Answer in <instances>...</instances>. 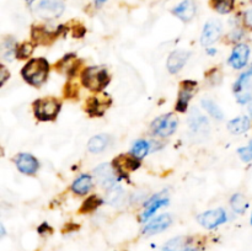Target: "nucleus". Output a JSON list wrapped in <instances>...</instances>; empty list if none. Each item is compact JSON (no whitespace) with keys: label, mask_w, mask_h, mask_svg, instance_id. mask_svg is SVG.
I'll return each mask as SVG.
<instances>
[{"label":"nucleus","mask_w":252,"mask_h":251,"mask_svg":"<svg viewBox=\"0 0 252 251\" xmlns=\"http://www.w3.org/2000/svg\"><path fill=\"white\" fill-rule=\"evenodd\" d=\"M230 203H231V207H233V209L236 212V213H244L245 209L248 208V201H246V198L244 197V194L241 193L234 194L230 199Z\"/></svg>","instance_id":"cd10ccee"},{"label":"nucleus","mask_w":252,"mask_h":251,"mask_svg":"<svg viewBox=\"0 0 252 251\" xmlns=\"http://www.w3.org/2000/svg\"><path fill=\"white\" fill-rule=\"evenodd\" d=\"M34 115L41 121H51L56 118L61 111V102L53 97L37 100L33 105Z\"/></svg>","instance_id":"20e7f679"},{"label":"nucleus","mask_w":252,"mask_h":251,"mask_svg":"<svg viewBox=\"0 0 252 251\" xmlns=\"http://www.w3.org/2000/svg\"><path fill=\"white\" fill-rule=\"evenodd\" d=\"M30 10L42 20H53L64 12L63 0H30Z\"/></svg>","instance_id":"f257e3e1"},{"label":"nucleus","mask_w":252,"mask_h":251,"mask_svg":"<svg viewBox=\"0 0 252 251\" xmlns=\"http://www.w3.org/2000/svg\"><path fill=\"white\" fill-rule=\"evenodd\" d=\"M108 143H110V139H108V137L106 134L95 135V137H93L90 140H89L88 147L90 152L100 153L107 147Z\"/></svg>","instance_id":"4be33fe9"},{"label":"nucleus","mask_w":252,"mask_h":251,"mask_svg":"<svg viewBox=\"0 0 252 251\" xmlns=\"http://www.w3.org/2000/svg\"><path fill=\"white\" fill-rule=\"evenodd\" d=\"M6 75H7L6 70H5V68H2L1 69V84H4L5 79H6Z\"/></svg>","instance_id":"72a5a7b5"},{"label":"nucleus","mask_w":252,"mask_h":251,"mask_svg":"<svg viewBox=\"0 0 252 251\" xmlns=\"http://www.w3.org/2000/svg\"><path fill=\"white\" fill-rule=\"evenodd\" d=\"M239 155H240L241 160H244V161H251L252 160V140L250 143H249L246 147H243L240 148V149L238 150Z\"/></svg>","instance_id":"7c9ffc66"},{"label":"nucleus","mask_w":252,"mask_h":251,"mask_svg":"<svg viewBox=\"0 0 252 251\" xmlns=\"http://www.w3.org/2000/svg\"><path fill=\"white\" fill-rule=\"evenodd\" d=\"M123 198H125V192H123L122 187L115 185L113 187L108 188L107 201L110 202L112 206H120V204H122Z\"/></svg>","instance_id":"b1692460"},{"label":"nucleus","mask_w":252,"mask_h":251,"mask_svg":"<svg viewBox=\"0 0 252 251\" xmlns=\"http://www.w3.org/2000/svg\"><path fill=\"white\" fill-rule=\"evenodd\" d=\"M96 2H97V4H102V2H105L106 0H95Z\"/></svg>","instance_id":"c9c22d12"},{"label":"nucleus","mask_w":252,"mask_h":251,"mask_svg":"<svg viewBox=\"0 0 252 251\" xmlns=\"http://www.w3.org/2000/svg\"><path fill=\"white\" fill-rule=\"evenodd\" d=\"M32 51H33V47H32L31 44L24 43L19 47V49H17V57H19V58H27V57H30V54L32 53Z\"/></svg>","instance_id":"2f4dec72"},{"label":"nucleus","mask_w":252,"mask_h":251,"mask_svg":"<svg viewBox=\"0 0 252 251\" xmlns=\"http://www.w3.org/2000/svg\"><path fill=\"white\" fill-rule=\"evenodd\" d=\"M202 105H203L204 110L207 111V112L209 113V115L212 116V117L217 118V120H223L224 117V113L223 111L219 108V106L217 105L214 101L212 100H203L202 101Z\"/></svg>","instance_id":"bb28decb"},{"label":"nucleus","mask_w":252,"mask_h":251,"mask_svg":"<svg viewBox=\"0 0 252 251\" xmlns=\"http://www.w3.org/2000/svg\"><path fill=\"white\" fill-rule=\"evenodd\" d=\"M251 223H252V217H251Z\"/></svg>","instance_id":"e433bc0d"},{"label":"nucleus","mask_w":252,"mask_h":251,"mask_svg":"<svg viewBox=\"0 0 252 251\" xmlns=\"http://www.w3.org/2000/svg\"><path fill=\"white\" fill-rule=\"evenodd\" d=\"M252 68L246 73L241 74L240 78L234 85L236 98L240 103H246L252 98Z\"/></svg>","instance_id":"423d86ee"},{"label":"nucleus","mask_w":252,"mask_h":251,"mask_svg":"<svg viewBox=\"0 0 252 251\" xmlns=\"http://www.w3.org/2000/svg\"><path fill=\"white\" fill-rule=\"evenodd\" d=\"M221 31H223V27H221V24L219 21L212 20V21L207 22L203 29V32H202V44L203 46H209V44L214 43L221 36Z\"/></svg>","instance_id":"6e6552de"},{"label":"nucleus","mask_w":252,"mask_h":251,"mask_svg":"<svg viewBox=\"0 0 252 251\" xmlns=\"http://www.w3.org/2000/svg\"><path fill=\"white\" fill-rule=\"evenodd\" d=\"M167 202H169L167 201V198H162V197H160V196L153 197V198L148 202L147 206H145V211L142 216V220L145 221L148 218H150V217H152L153 214L158 211V209L161 208V207H164V206H166Z\"/></svg>","instance_id":"6ab92c4d"},{"label":"nucleus","mask_w":252,"mask_h":251,"mask_svg":"<svg viewBox=\"0 0 252 251\" xmlns=\"http://www.w3.org/2000/svg\"><path fill=\"white\" fill-rule=\"evenodd\" d=\"M170 224H171V217L169 214H162V216L158 217V218L153 219L150 223H148L143 231H144L145 235H154L160 231H164Z\"/></svg>","instance_id":"2eb2a0df"},{"label":"nucleus","mask_w":252,"mask_h":251,"mask_svg":"<svg viewBox=\"0 0 252 251\" xmlns=\"http://www.w3.org/2000/svg\"><path fill=\"white\" fill-rule=\"evenodd\" d=\"M81 80L84 86L94 91H98L105 88L110 81V76L102 66H90L86 68L81 74Z\"/></svg>","instance_id":"7ed1b4c3"},{"label":"nucleus","mask_w":252,"mask_h":251,"mask_svg":"<svg viewBox=\"0 0 252 251\" xmlns=\"http://www.w3.org/2000/svg\"><path fill=\"white\" fill-rule=\"evenodd\" d=\"M189 53L187 51H175L174 53L170 54L167 59V69L170 73H177L184 68L186 62L189 61Z\"/></svg>","instance_id":"dca6fc26"},{"label":"nucleus","mask_w":252,"mask_h":251,"mask_svg":"<svg viewBox=\"0 0 252 251\" xmlns=\"http://www.w3.org/2000/svg\"><path fill=\"white\" fill-rule=\"evenodd\" d=\"M197 83L194 81H185L182 84V88L180 90L179 94V100H177L176 103V110L180 111V112H185L187 110V106H189V100L192 98V95H193L194 90H196Z\"/></svg>","instance_id":"9d476101"},{"label":"nucleus","mask_w":252,"mask_h":251,"mask_svg":"<svg viewBox=\"0 0 252 251\" xmlns=\"http://www.w3.org/2000/svg\"><path fill=\"white\" fill-rule=\"evenodd\" d=\"M15 164H16L17 169L22 172V174L26 175H33L34 172L38 170V161H37L36 157L31 154H26V153H22L19 154L15 157Z\"/></svg>","instance_id":"1a4fd4ad"},{"label":"nucleus","mask_w":252,"mask_h":251,"mask_svg":"<svg viewBox=\"0 0 252 251\" xmlns=\"http://www.w3.org/2000/svg\"><path fill=\"white\" fill-rule=\"evenodd\" d=\"M110 105V97L107 95L98 96V97H94L93 100L89 102L88 112L93 116H101L103 115L106 108Z\"/></svg>","instance_id":"f3484780"},{"label":"nucleus","mask_w":252,"mask_h":251,"mask_svg":"<svg viewBox=\"0 0 252 251\" xmlns=\"http://www.w3.org/2000/svg\"><path fill=\"white\" fill-rule=\"evenodd\" d=\"M244 22H245V25L249 29L252 30V9L248 10L245 12V15H244Z\"/></svg>","instance_id":"473e14b6"},{"label":"nucleus","mask_w":252,"mask_h":251,"mask_svg":"<svg viewBox=\"0 0 252 251\" xmlns=\"http://www.w3.org/2000/svg\"><path fill=\"white\" fill-rule=\"evenodd\" d=\"M249 56H250V48H249V46H246V44H238L233 49V53H231L230 59H229V63L231 64L233 68L241 69L248 64Z\"/></svg>","instance_id":"9b49d317"},{"label":"nucleus","mask_w":252,"mask_h":251,"mask_svg":"<svg viewBox=\"0 0 252 251\" xmlns=\"http://www.w3.org/2000/svg\"><path fill=\"white\" fill-rule=\"evenodd\" d=\"M249 112H250V115L252 116V102L250 103V106H249Z\"/></svg>","instance_id":"f704fd0d"},{"label":"nucleus","mask_w":252,"mask_h":251,"mask_svg":"<svg viewBox=\"0 0 252 251\" xmlns=\"http://www.w3.org/2000/svg\"><path fill=\"white\" fill-rule=\"evenodd\" d=\"M228 128L234 134H241V133L246 132L250 128V120L246 116H241V117L230 121L228 125Z\"/></svg>","instance_id":"aec40b11"},{"label":"nucleus","mask_w":252,"mask_h":251,"mask_svg":"<svg viewBox=\"0 0 252 251\" xmlns=\"http://www.w3.org/2000/svg\"><path fill=\"white\" fill-rule=\"evenodd\" d=\"M149 148L150 145L147 140H143V139L138 140V142L134 143V145H133L132 148L133 157H137L138 160L143 159V157L148 154V152H149Z\"/></svg>","instance_id":"a878e982"},{"label":"nucleus","mask_w":252,"mask_h":251,"mask_svg":"<svg viewBox=\"0 0 252 251\" xmlns=\"http://www.w3.org/2000/svg\"><path fill=\"white\" fill-rule=\"evenodd\" d=\"M162 251H196L187 246L186 238H175L165 245Z\"/></svg>","instance_id":"5701e85b"},{"label":"nucleus","mask_w":252,"mask_h":251,"mask_svg":"<svg viewBox=\"0 0 252 251\" xmlns=\"http://www.w3.org/2000/svg\"><path fill=\"white\" fill-rule=\"evenodd\" d=\"M14 41L12 39H7L6 42H4L2 44V56H4L5 59H11L12 56H14Z\"/></svg>","instance_id":"c756f323"},{"label":"nucleus","mask_w":252,"mask_h":251,"mask_svg":"<svg viewBox=\"0 0 252 251\" xmlns=\"http://www.w3.org/2000/svg\"><path fill=\"white\" fill-rule=\"evenodd\" d=\"M226 219H228L226 213L220 208L207 211L198 217L199 224L207 229L216 228V226L220 225L224 221H226Z\"/></svg>","instance_id":"0eeeda50"},{"label":"nucleus","mask_w":252,"mask_h":251,"mask_svg":"<svg viewBox=\"0 0 252 251\" xmlns=\"http://www.w3.org/2000/svg\"><path fill=\"white\" fill-rule=\"evenodd\" d=\"M197 11V6L194 4L193 0H184V1L180 2L172 12L176 15L179 19H181L182 21H191L192 19L194 17Z\"/></svg>","instance_id":"ddd939ff"},{"label":"nucleus","mask_w":252,"mask_h":251,"mask_svg":"<svg viewBox=\"0 0 252 251\" xmlns=\"http://www.w3.org/2000/svg\"><path fill=\"white\" fill-rule=\"evenodd\" d=\"M177 125H179V120L176 118V116L169 113V115L160 116L159 118H157L153 122L152 129L157 135L169 137V135H171L176 130Z\"/></svg>","instance_id":"39448f33"},{"label":"nucleus","mask_w":252,"mask_h":251,"mask_svg":"<svg viewBox=\"0 0 252 251\" xmlns=\"http://www.w3.org/2000/svg\"><path fill=\"white\" fill-rule=\"evenodd\" d=\"M49 64L43 58L31 59L22 69V78L29 84L33 86H38L46 81L48 76Z\"/></svg>","instance_id":"f03ea898"},{"label":"nucleus","mask_w":252,"mask_h":251,"mask_svg":"<svg viewBox=\"0 0 252 251\" xmlns=\"http://www.w3.org/2000/svg\"><path fill=\"white\" fill-rule=\"evenodd\" d=\"M96 177H97V181L102 185L103 187H107L111 188L116 185V176L113 169L108 164H102L98 167L95 169Z\"/></svg>","instance_id":"4468645a"},{"label":"nucleus","mask_w":252,"mask_h":251,"mask_svg":"<svg viewBox=\"0 0 252 251\" xmlns=\"http://www.w3.org/2000/svg\"><path fill=\"white\" fill-rule=\"evenodd\" d=\"M101 204V199L98 198L97 196H91L89 197V199H86L83 204V208H81V212L85 213V212H91L95 208H97Z\"/></svg>","instance_id":"c85d7f7f"},{"label":"nucleus","mask_w":252,"mask_h":251,"mask_svg":"<svg viewBox=\"0 0 252 251\" xmlns=\"http://www.w3.org/2000/svg\"><path fill=\"white\" fill-rule=\"evenodd\" d=\"M93 187V179L90 175H80L71 185V189L76 194H86Z\"/></svg>","instance_id":"a211bd4d"},{"label":"nucleus","mask_w":252,"mask_h":251,"mask_svg":"<svg viewBox=\"0 0 252 251\" xmlns=\"http://www.w3.org/2000/svg\"><path fill=\"white\" fill-rule=\"evenodd\" d=\"M235 0H212V6L219 14H229L233 11Z\"/></svg>","instance_id":"393cba45"},{"label":"nucleus","mask_w":252,"mask_h":251,"mask_svg":"<svg viewBox=\"0 0 252 251\" xmlns=\"http://www.w3.org/2000/svg\"><path fill=\"white\" fill-rule=\"evenodd\" d=\"M189 125H191V128L197 133L204 132V130L208 128V121H207L206 117L201 115L198 111L194 110L192 112L191 117H189Z\"/></svg>","instance_id":"412c9836"},{"label":"nucleus","mask_w":252,"mask_h":251,"mask_svg":"<svg viewBox=\"0 0 252 251\" xmlns=\"http://www.w3.org/2000/svg\"><path fill=\"white\" fill-rule=\"evenodd\" d=\"M116 170L120 172L122 176H128V174L132 171H134L135 169L139 167V161H138L137 157H127V155H122L120 157H116L115 161H113Z\"/></svg>","instance_id":"f8f14e48"}]
</instances>
